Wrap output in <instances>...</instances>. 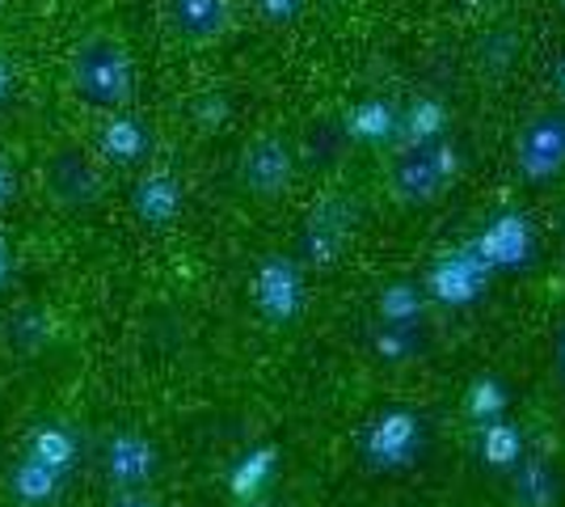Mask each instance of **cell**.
<instances>
[{
  "label": "cell",
  "instance_id": "19",
  "mask_svg": "<svg viewBox=\"0 0 565 507\" xmlns=\"http://www.w3.org/2000/svg\"><path fill=\"white\" fill-rule=\"evenodd\" d=\"M372 347H376V356L384 363H405L423 351V335H418V326H384L380 321Z\"/></svg>",
  "mask_w": 565,
  "mask_h": 507
},
{
  "label": "cell",
  "instance_id": "14",
  "mask_svg": "<svg viewBox=\"0 0 565 507\" xmlns=\"http://www.w3.org/2000/svg\"><path fill=\"white\" fill-rule=\"evenodd\" d=\"M376 314L384 326H418L426 314V292L418 284H409V279H397V284L380 288Z\"/></svg>",
  "mask_w": 565,
  "mask_h": 507
},
{
  "label": "cell",
  "instance_id": "4",
  "mask_svg": "<svg viewBox=\"0 0 565 507\" xmlns=\"http://www.w3.org/2000/svg\"><path fill=\"white\" fill-rule=\"evenodd\" d=\"M490 275L494 271L481 263L477 250H456V254H444L439 263L430 266L426 292L448 309H469L490 292Z\"/></svg>",
  "mask_w": 565,
  "mask_h": 507
},
{
  "label": "cell",
  "instance_id": "13",
  "mask_svg": "<svg viewBox=\"0 0 565 507\" xmlns=\"http://www.w3.org/2000/svg\"><path fill=\"white\" fill-rule=\"evenodd\" d=\"M477 453L481 461L490 465V469H515L523 453H527V440L519 432L515 423L502 414V419H490V423H481V440H477Z\"/></svg>",
  "mask_w": 565,
  "mask_h": 507
},
{
  "label": "cell",
  "instance_id": "20",
  "mask_svg": "<svg viewBox=\"0 0 565 507\" xmlns=\"http://www.w3.org/2000/svg\"><path fill=\"white\" fill-rule=\"evenodd\" d=\"M270 474H275V453H270V448H262V453H249V457L236 465V474H233L236 495H258Z\"/></svg>",
  "mask_w": 565,
  "mask_h": 507
},
{
  "label": "cell",
  "instance_id": "3",
  "mask_svg": "<svg viewBox=\"0 0 565 507\" xmlns=\"http://www.w3.org/2000/svg\"><path fill=\"white\" fill-rule=\"evenodd\" d=\"M43 191L55 208L76 212L89 208L102 194V178H97L94 152H85L81 145H55L43 161Z\"/></svg>",
  "mask_w": 565,
  "mask_h": 507
},
{
  "label": "cell",
  "instance_id": "1",
  "mask_svg": "<svg viewBox=\"0 0 565 507\" xmlns=\"http://www.w3.org/2000/svg\"><path fill=\"white\" fill-rule=\"evenodd\" d=\"M68 85L97 110H122L136 94V60L115 30H89L68 51Z\"/></svg>",
  "mask_w": 565,
  "mask_h": 507
},
{
  "label": "cell",
  "instance_id": "11",
  "mask_svg": "<svg viewBox=\"0 0 565 507\" xmlns=\"http://www.w3.org/2000/svg\"><path fill=\"white\" fill-rule=\"evenodd\" d=\"M106 469L118 486H143L157 469V448L143 435H115L106 448Z\"/></svg>",
  "mask_w": 565,
  "mask_h": 507
},
{
  "label": "cell",
  "instance_id": "17",
  "mask_svg": "<svg viewBox=\"0 0 565 507\" xmlns=\"http://www.w3.org/2000/svg\"><path fill=\"white\" fill-rule=\"evenodd\" d=\"M465 411L469 419L481 427V423H490V419H502V414L511 411V389L494 381V377H481V381H472L469 385V398H465Z\"/></svg>",
  "mask_w": 565,
  "mask_h": 507
},
{
  "label": "cell",
  "instance_id": "2",
  "mask_svg": "<svg viewBox=\"0 0 565 507\" xmlns=\"http://www.w3.org/2000/svg\"><path fill=\"white\" fill-rule=\"evenodd\" d=\"M423 444H426V427L418 414L384 411L363 432V457H367L372 469L397 474V469H409L414 461L423 457Z\"/></svg>",
  "mask_w": 565,
  "mask_h": 507
},
{
  "label": "cell",
  "instance_id": "18",
  "mask_svg": "<svg viewBox=\"0 0 565 507\" xmlns=\"http://www.w3.org/2000/svg\"><path fill=\"white\" fill-rule=\"evenodd\" d=\"M102 148H106L110 161L127 166V161H140L143 157L148 136H143V127L136 119H115L110 127H106V136H102Z\"/></svg>",
  "mask_w": 565,
  "mask_h": 507
},
{
  "label": "cell",
  "instance_id": "23",
  "mask_svg": "<svg viewBox=\"0 0 565 507\" xmlns=\"http://www.w3.org/2000/svg\"><path fill=\"white\" fill-rule=\"evenodd\" d=\"M118 507H157V504H148V499H140V495H127Z\"/></svg>",
  "mask_w": 565,
  "mask_h": 507
},
{
  "label": "cell",
  "instance_id": "15",
  "mask_svg": "<svg viewBox=\"0 0 565 507\" xmlns=\"http://www.w3.org/2000/svg\"><path fill=\"white\" fill-rule=\"evenodd\" d=\"M136 208H140V216L148 224H169V220L178 216V208H182V191H178V182L169 173H152V178H143L140 191H136Z\"/></svg>",
  "mask_w": 565,
  "mask_h": 507
},
{
  "label": "cell",
  "instance_id": "21",
  "mask_svg": "<svg viewBox=\"0 0 565 507\" xmlns=\"http://www.w3.org/2000/svg\"><path fill=\"white\" fill-rule=\"evenodd\" d=\"M351 131L359 140H384V136L393 131V110H388L384 102H367L363 110H354Z\"/></svg>",
  "mask_w": 565,
  "mask_h": 507
},
{
  "label": "cell",
  "instance_id": "10",
  "mask_svg": "<svg viewBox=\"0 0 565 507\" xmlns=\"http://www.w3.org/2000/svg\"><path fill=\"white\" fill-rule=\"evenodd\" d=\"M166 22L182 43H215L233 25V0H166Z\"/></svg>",
  "mask_w": 565,
  "mask_h": 507
},
{
  "label": "cell",
  "instance_id": "7",
  "mask_svg": "<svg viewBox=\"0 0 565 507\" xmlns=\"http://www.w3.org/2000/svg\"><path fill=\"white\" fill-rule=\"evenodd\" d=\"M565 169V119L544 115L519 140V173L527 182H548Z\"/></svg>",
  "mask_w": 565,
  "mask_h": 507
},
{
  "label": "cell",
  "instance_id": "16",
  "mask_svg": "<svg viewBox=\"0 0 565 507\" xmlns=\"http://www.w3.org/2000/svg\"><path fill=\"white\" fill-rule=\"evenodd\" d=\"M308 258L317 266H333L338 263V254H342V245H347V220L342 216H330L326 208L312 216L308 224Z\"/></svg>",
  "mask_w": 565,
  "mask_h": 507
},
{
  "label": "cell",
  "instance_id": "9",
  "mask_svg": "<svg viewBox=\"0 0 565 507\" xmlns=\"http://www.w3.org/2000/svg\"><path fill=\"white\" fill-rule=\"evenodd\" d=\"M254 296H258V309L270 321H291V317L305 309V284H300V271L291 258H266L254 279Z\"/></svg>",
  "mask_w": 565,
  "mask_h": 507
},
{
  "label": "cell",
  "instance_id": "24",
  "mask_svg": "<svg viewBox=\"0 0 565 507\" xmlns=\"http://www.w3.org/2000/svg\"><path fill=\"white\" fill-rule=\"evenodd\" d=\"M562 372H565V330H562Z\"/></svg>",
  "mask_w": 565,
  "mask_h": 507
},
{
  "label": "cell",
  "instance_id": "12",
  "mask_svg": "<svg viewBox=\"0 0 565 507\" xmlns=\"http://www.w3.org/2000/svg\"><path fill=\"white\" fill-rule=\"evenodd\" d=\"M511 490H515L519 507H557L562 499V483H557L553 465L544 457H527V453L511 469Z\"/></svg>",
  "mask_w": 565,
  "mask_h": 507
},
{
  "label": "cell",
  "instance_id": "8",
  "mask_svg": "<svg viewBox=\"0 0 565 507\" xmlns=\"http://www.w3.org/2000/svg\"><path fill=\"white\" fill-rule=\"evenodd\" d=\"M451 173H456V148L448 145H435V148H418V152H409L397 169V194L405 203H430L435 194L444 191V182H448Z\"/></svg>",
  "mask_w": 565,
  "mask_h": 507
},
{
  "label": "cell",
  "instance_id": "6",
  "mask_svg": "<svg viewBox=\"0 0 565 507\" xmlns=\"http://www.w3.org/2000/svg\"><path fill=\"white\" fill-rule=\"evenodd\" d=\"M472 250L481 254V263L490 271H519L536 254V233H532L527 216H498L486 224V233L477 237Z\"/></svg>",
  "mask_w": 565,
  "mask_h": 507
},
{
  "label": "cell",
  "instance_id": "5",
  "mask_svg": "<svg viewBox=\"0 0 565 507\" xmlns=\"http://www.w3.org/2000/svg\"><path fill=\"white\" fill-rule=\"evenodd\" d=\"M291 173H296V157L279 136H258L241 152V182L258 199H279L291 187Z\"/></svg>",
  "mask_w": 565,
  "mask_h": 507
},
{
  "label": "cell",
  "instance_id": "22",
  "mask_svg": "<svg viewBox=\"0 0 565 507\" xmlns=\"http://www.w3.org/2000/svg\"><path fill=\"white\" fill-rule=\"evenodd\" d=\"M439 127H444V110H439L435 102H426V106H418V110H414V119H409V131H414V140H418V148H423L426 140H430V136L439 131Z\"/></svg>",
  "mask_w": 565,
  "mask_h": 507
}]
</instances>
